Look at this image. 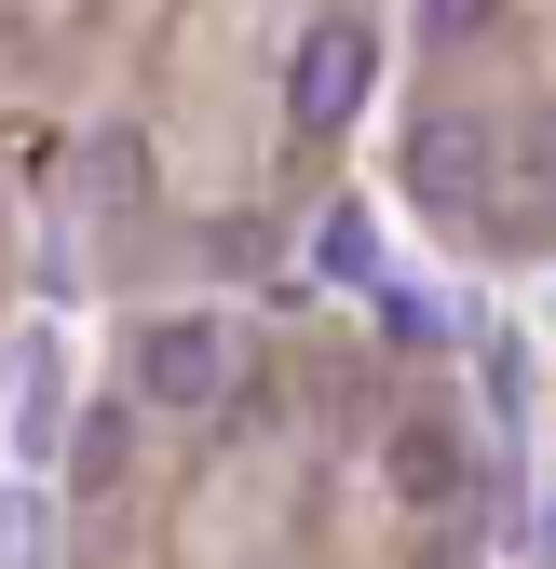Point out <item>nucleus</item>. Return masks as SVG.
Returning <instances> with one entry per match:
<instances>
[{
  "label": "nucleus",
  "mask_w": 556,
  "mask_h": 569,
  "mask_svg": "<svg viewBox=\"0 0 556 569\" xmlns=\"http://www.w3.org/2000/svg\"><path fill=\"white\" fill-rule=\"evenodd\" d=\"M136 393H150V407H218V393H231V326H218V312L136 326Z\"/></svg>",
  "instance_id": "f257e3e1"
},
{
  "label": "nucleus",
  "mask_w": 556,
  "mask_h": 569,
  "mask_svg": "<svg viewBox=\"0 0 556 569\" xmlns=\"http://www.w3.org/2000/svg\"><path fill=\"white\" fill-rule=\"evenodd\" d=\"M367 28L354 14H326V28H299V54H286V109H299V136H339V122H354L367 109Z\"/></svg>",
  "instance_id": "f03ea898"
},
{
  "label": "nucleus",
  "mask_w": 556,
  "mask_h": 569,
  "mask_svg": "<svg viewBox=\"0 0 556 569\" xmlns=\"http://www.w3.org/2000/svg\"><path fill=\"white\" fill-rule=\"evenodd\" d=\"M394 488H407V502H461V435H448V420H407V435H394Z\"/></svg>",
  "instance_id": "7ed1b4c3"
},
{
  "label": "nucleus",
  "mask_w": 556,
  "mask_h": 569,
  "mask_svg": "<svg viewBox=\"0 0 556 569\" xmlns=\"http://www.w3.org/2000/svg\"><path fill=\"white\" fill-rule=\"evenodd\" d=\"M475 177H489V122H461V109H448V122H421V190H435V203H461Z\"/></svg>",
  "instance_id": "20e7f679"
},
{
  "label": "nucleus",
  "mask_w": 556,
  "mask_h": 569,
  "mask_svg": "<svg viewBox=\"0 0 556 569\" xmlns=\"http://www.w3.org/2000/svg\"><path fill=\"white\" fill-rule=\"evenodd\" d=\"M54 407H68V367H54V339H28V352H14V448H28V461L54 448Z\"/></svg>",
  "instance_id": "39448f33"
},
{
  "label": "nucleus",
  "mask_w": 556,
  "mask_h": 569,
  "mask_svg": "<svg viewBox=\"0 0 556 569\" xmlns=\"http://www.w3.org/2000/svg\"><path fill=\"white\" fill-rule=\"evenodd\" d=\"M489 14H503V0H421V28H435V41H475Z\"/></svg>",
  "instance_id": "423d86ee"
}]
</instances>
